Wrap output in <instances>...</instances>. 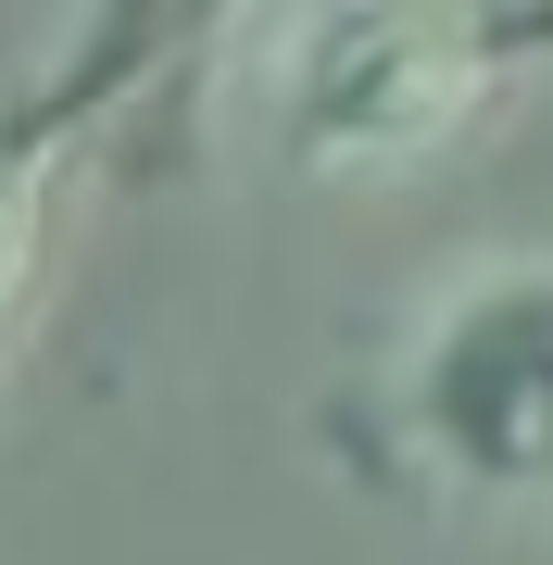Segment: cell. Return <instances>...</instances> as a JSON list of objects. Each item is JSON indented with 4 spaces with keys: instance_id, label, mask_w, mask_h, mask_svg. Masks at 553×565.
I'll list each match as a JSON object with an SVG mask.
<instances>
[{
    "instance_id": "obj_3",
    "label": "cell",
    "mask_w": 553,
    "mask_h": 565,
    "mask_svg": "<svg viewBox=\"0 0 553 565\" xmlns=\"http://www.w3.org/2000/svg\"><path fill=\"white\" fill-rule=\"evenodd\" d=\"M76 88H51V102H0V340H13L25 289H39V226H51V163L76 139Z\"/></svg>"
},
{
    "instance_id": "obj_2",
    "label": "cell",
    "mask_w": 553,
    "mask_h": 565,
    "mask_svg": "<svg viewBox=\"0 0 553 565\" xmlns=\"http://www.w3.org/2000/svg\"><path fill=\"white\" fill-rule=\"evenodd\" d=\"M503 88V25L478 13H302L277 25V151L302 177L440 163Z\"/></svg>"
},
{
    "instance_id": "obj_1",
    "label": "cell",
    "mask_w": 553,
    "mask_h": 565,
    "mask_svg": "<svg viewBox=\"0 0 553 565\" xmlns=\"http://www.w3.org/2000/svg\"><path fill=\"white\" fill-rule=\"evenodd\" d=\"M390 440L440 503L553 515V239L466 264L403 315Z\"/></svg>"
}]
</instances>
